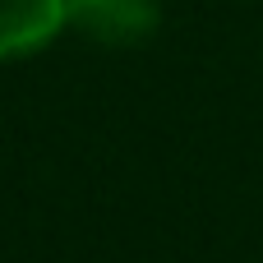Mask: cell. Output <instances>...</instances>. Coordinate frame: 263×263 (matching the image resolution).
Wrapping results in <instances>:
<instances>
[{
    "label": "cell",
    "mask_w": 263,
    "mask_h": 263,
    "mask_svg": "<svg viewBox=\"0 0 263 263\" xmlns=\"http://www.w3.org/2000/svg\"><path fill=\"white\" fill-rule=\"evenodd\" d=\"M157 0H65V28L83 32L97 46H139L157 32Z\"/></svg>",
    "instance_id": "1"
},
{
    "label": "cell",
    "mask_w": 263,
    "mask_h": 263,
    "mask_svg": "<svg viewBox=\"0 0 263 263\" xmlns=\"http://www.w3.org/2000/svg\"><path fill=\"white\" fill-rule=\"evenodd\" d=\"M65 28V0H0V60L51 46Z\"/></svg>",
    "instance_id": "2"
}]
</instances>
